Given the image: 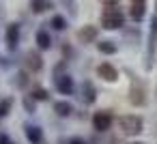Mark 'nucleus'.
I'll use <instances>...</instances> for the list:
<instances>
[{"label": "nucleus", "instance_id": "obj_14", "mask_svg": "<svg viewBox=\"0 0 157 144\" xmlns=\"http://www.w3.org/2000/svg\"><path fill=\"white\" fill-rule=\"evenodd\" d=\"M105 2H118V0H105Z\"/></svg>", "mask_w": 157, "mask_h": 144}, {"label": "nucleus", "instance_id": "obj_6", "mask_svg": "<svg viewBox=\"0 0 157 144\" xmlns=\"http://www.w3.org/2000/svg\"><path fill=\"white\" fill-rule=\"evenodd\" d=\"M17 37H20V28H17V24H11V26H9V32H7V41H9L11 47L15 45Z\"/></svg>", "mask_w": 157, "mask_h": 144}, {"label": "nucleus", "instance_id": "obj_2", "mask_svg": "<svg viewBox=\"0 0 157 144\" xmlns=\"http://www.w3.org/2000/svg\"><path fill=\"white\" fill-rule=\"evenodd\" d=\"M121 129L129 135L133 133H140L142 131V118L140 116H123L121 118Z\"/></svg>", "mask_w": 157, "mask_h": 144}, {"label": "nucleus", "instance_id": "obj_12", "mask_svg": "<svg viewBox=\"0 0 157 144\" xmlns=\"http://www.w3.org/2000/svg\"><path fill=\"white\" fill-rule=\"evenodd\" d=\"M28 60H30V67H33V65H35V69H39V67H41L39 56H33V54H30V56H28Z\"/></svg>", "mask_w": 157, "mask_h": 144}, {"label": "nucleus", "instance_id": "obj_7", "mask_svg": "<svg viewBox=\"0 0 157 144\" xmlns=\"http://www.w3.org/2000/svg\"><path fill=\"white\" fill-rule=\"evenodd\" d=\"M37 43H39L41 50H48L50 43H52V41H50V35H48L45 30H39V32H37Z\"/></svg>", "mask_w": 157, "mask_h": 144}, {"label": "nucleus", "instance_id": "obj_13", "mask_svg": "<svg viewBox=\"0 0 157 144\" xmlns=\"http://www.w3.org/2000/svg\"><path fill=\"white\" fill-rule=\"evenodd\" d=\"M56 108L60 110V114H69V110H71V108H69V105H65V103H58Z\"/></svg>", "mask_w": 157, "mask_h": 144}, {"label": "nucleus", "instance_id": "obj_15", "mask_svg": "<svg viewBox=\"0 0 157 144\" xmlns=\"http://www.w3.org/2000/svg\"><path fill=\"white\" fill-rule=\"evenodd\" d=\"M133 2H142V0H133Z\"/></svg>", "mask_w": 157, "mask_h": 144}, {"label": "nucleus", "instance_id": "obj_9", "mask_svg": "<svg viewBox=\"0 0 157 144\" xmlns=\"http://www.w3.org/2000/svg\"><path fill=\"white\" fill-rule=\"evenodd\" d=\"M99 50H101L103 54H114V52H116V45H114L112 41H101V43H99Z\"/></svg>", "mask_w": 157, "mask_h": 144}, {"label": "nucleus", "instance_id": "obj_4", "mask_svg": "<svg viewBox=\"0 0 157 144\" xmlns=\"http://www.w3.org/2000/svg\"><path fill=\"white\" fill-rule=\"evenodd\" d=\"M110 123H112V116L108 114V112H99V114H95V127L97 129H108L110 127Z\"/></svg>", "mask_w": 157, "mask_h": 144}, {"label": "nucleus", "instance_id": "obj_5", "mask_svg": "<svg viewBox=\"0 0 157 144\" xmlns=\"http://www.w3.org/2000/svg\"><path fill=\"white\" fill-rule=\"evenodd\" d=\"M95 37H97V28H95V26H84V28L78 32V39H80V41H84V43L93 41Z\"/></svg>", "mask_w": 157, "mask_h": 144}, {"label": "nucleus", "instance_id": "obj_10", "mask_svg": "<svg viewBox=\"0 0 157 144\" xmlns=\"http://www.w3.org/2000/svg\"><path fill=\"white\" fill-rule=\"evenodd\" d=\"M48 7H50V2H48V0H35V2H33V11H37V13L45 11Z\"/></svg>", "mask_w": 157, "mask_h": 144}, {"label": "nucleus", "instance_id": "obj_8", "mask_svg": "<svg viewBox=\"0 0 157 144\" xmlns=\"http://www.w3.org/2000/svg\"><path fill=\"white\" fill-rule=\"evenodd\" d=\"M131 17H133V20H142V17H144V2H133V7H131Z\"/></svg>", "mask_w": 157, "mask_h": 144}, {"label": "nucleus", "instance_id": "obj_3", "mask_svg": "<svg viewBox=\"0 0 157 144\" xmlns=\"http://www.w3.org/2000/svg\"><path fill=\"white\" fill-rule=\"evenodd\" d=\"M97 73L103 78V80H108V82H114L116 78H118V71L110 65V63H103V65H99L97 67Z\"/></svg>", "mask_w": 157, "mask_h": 144}, {"label": "nucleus", "instance_id": "obj_11", "mask_svg": "<svg viewBox=\"0 0 157 144\" xmlns=\"http://www.w3.org/2000/svg\"><path fill=\"white\" fill-rule=\"evenodd\" d=\"M52 24H54V28H56V30H63V28H65V20H63L60 15H56V17L52 20Z\"/></svg>", "mask_w": 157, "mask_h": 144}, {"label": "nucleus", "instance_id": "obj_1", "mask_svg": "<svg viewBox=\"0 0 157 144\" xmlns=\"http://www.w3.org/2000/svg\"><path fill=\"white\" fill-rule=\"evenodd\" d=\"M101 22H103V28L114 30V28H121V26H123L125 17H123L121 9H116V7H108V9L103 11V15H101Z\"/></svg>", "mask_w": 157, "mask_h": 144}]
</instances>
